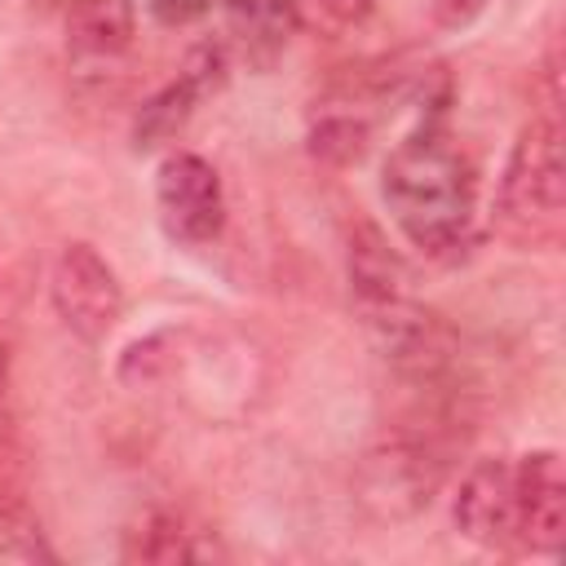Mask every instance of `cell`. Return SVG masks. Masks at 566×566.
Listing matches in <instances>:
<instances>
[{"label":"cell","mask_w":566,"mask_h":566,"mask_svg":"<svg viewBox=\"0 0 566 566\" xmlns=\"http://www.w3.org/2000/svg\"><path fill=\"white\" fill-rule=\"evenodd\" d=\"M495 230L513 248H553L566 230V164L553 115L531 119L504 164L495 195Z\"/></svg>","instance_id":"7a4b0ae2"},{"label":"cell","mask_w":566,"mask_h":566,"mask_svg":"<svg viewBox=\"0 0 566 566\" xmlns=\"http://www.w3.org/2000/svg\"><path fill=\"white\" fill-rule=\"evenodd\" d=\"M221 84H226V49H221V44H199V49L186 57L181 75L168 80V84L137 111L133 146H137V150H155V146L172 142V137L190 124L195 106H199L208 93H217Z\"/></svg>","instance_id":"52a82bcc"},{"label":"cell","mask_w":566,"mask_h":566,"mask_svg":"<svg viewBox=\"0 0 566 566\" xmlns=\"http://www.w3.org/2000/svg\"><path fill=\"white\" fill-rule=\"evenodd\" d=\"M323 4V13L332 18V22H340V27H354V22H363L371 9H376V0H318Z\"/></svg>","instance_id":"9a60e30c"},{"label":"cell","mask_w":566,"mask_h":566,"mask_svg":"<svg viewBox=\"0 0 566 566\" xmlns=\"http://www.w3.org/2000/svg\"><path fill=\"white\" fill-rule=\"evenodd\" d=\"M4 385H9V340L0 332V398H4Z\"/></svg>","instance_id":"2e32d148"},{"label":"cell","mask_w":566,"mask_h":566,"mask_svg":"<svg viewBox=\"0 0 566 566\" xmlns=\"http://www.w3.org/2000/svg\"><path fill=\"white\" fill-rule=\"evenodd\" d=\"M71 4H75V0H66V9H71Z\"/></svg>","instance_id":"e0dca14e"},{"label":"cell","mask_w":566,"mask_h":566,"mask_svg":"<svg viewBox=\"0 0 566 566\" xmlns=\"http://www.w3.org/2000/svg\"><path fill=\"white\" fill-rule=\"evenodd\" d=\"M451 517L464 539L482 548H509L513 544V464L478 460L460 478Z\"/></svg>","instance_id":"9c48e42d"},{"label":"cell","mask_w":566,"mask_h":566,"mask_svg":"<svg viewBox=\"0 0 566 566\" xmlns=\"http://www.w3.org/2000/svg\"><path fill=\"white\" fill-rule=\"evenodd\" d=\"M155 208L172 243H186V248L212 243L226 226V190L217 168L195 150L164 155L155 172Z\"/></svg>","instance_id":"277c9868"},{"label":"cell","mask_w":566,"mask_h":566,"mask_svg":"<svg viewBox=\"0 0 566 566\" xmlns=\"http://www.w3.org/2000/svg\"><path fill=\"white\" fill-rule=\"evenodd\" d=\"M482 9H486V0H433V18L442 27H469Z\"/></svg>","instance_id":"5bb4252c"},{"label":"cell","mask_w":566,"mask_h":566,"mask_svg":"<svg viewBox=\"0 0 566 566\" xmlns=\"http://www.w3.org/2000/svg\"><path fill=\"white\" fill-rule=\"evenodd\" d=\"M566 539V473L557 451H526L513 464V544L553 557Z\"/></svg>","instance_id":"8992f818"},{"label":"cell","mask_w":566,"mask_h":566,"mask_svg":"<svg viewBox=\"0 0 566 566\" xmlns=\"http://www.w3.org/2000/svg\"><path fill=\"white\" fill-rule=\"evenodd\" d=\"M402 239L429 261H460L478 230V168L447 128V93L420 102V119L389 150L380 172Z\"/></svg>","instance_id":"6da1fadb"},{"label":"cell","mask_w":566,"mask_h":566,"mask_svg":"<svg viewBox=\"0 0 566 566\" xmlns=\"http://www.w3.org/2000/svg\"><path fill=\"white\" fill-rule=\"evenodd\" d=\"M442 447L433 442V433H411V438H394L389 447L371 451L363 464V504L385 517H411L433 500V486L442 482Z\"/></svg>","instance_id":"5b68a950"},{"label":"cell","mask_w":566,"mask_h":566,"mask_svg":"<svg viewBox=\"0 0 566 566\" xmlns=\"http://www.w3.org/2000/svg\"><path fill=\"white\" fill-rule=\"evenodd\" d=\"M49 296L57 318L84 340L97 345L115 332L119 314H124V287L119 274L111 270V261L93 248V243H66L53 261L49 274Z\"/></svg>","instance_id":"3957f363"},{"label":"cell","mask_w":566,"mask_h":566,"mask_svg":"<svg viewBox=\"0 0 566 566\" xmlns=\"http://www.w3.org/2000/svg\"><path fill=\"white\" fill-rule=\"evenodd\" d=\"M226 31L248 66L270 71L301 31V9L296 0H226Z\"/></svg>","instance_id":"30bf717a"},{"label":"cell","mask_w":566,"mask_h":566,"mask_svg":"<svg viewBox=\"0 0 566 566\" xmlns=\"http://www.w3.org/2000/svg\"><path fill=\"white\" fill-rule=\"evenodd\" d=\"M124 557L128 562H208V557H226V553L212 539V531L195 526L186 513L150 509L128 526Z\"/></svg>","instance_id":"8fae6325"},{"label":"cell","mask_w":566,"mask_h":566,"mask_svg":"<svg viewBox=\"0 0 566 566\" xmlns=\"http://www.w3.org/2000/svg\"><path fill=\"white\" fill-rule=\"evenodd\" d=\"M137 40L133 0H75L66 9V53L80 75H111Z\"/></svg>","instance_id":"ba28073f"},{"label":"cell","mask_w":566,"mask_h":566,"mask_svg":"<svg viewBox=\"0 0 566 566\" xmlns=\"http://www.w3.org/2000/svg\"><path fill=\"white\" fill-rule=\"evenodd\" d=\"M212 9V0H150V13L168 27H186L195 18H203Z\"/></svg>","instance_id":"4fadbf2b"},{"label":"cell","mask_w":566,"mask_h":566,"mask_svg":"<svg viewBox=\"0 0 566 566\" xmlns=\"http://www.w3.org/2000/svg\"><path fill=\"white\" fill-rule=\"evenodd\" d=\"M367 146H371V119H367L358 106H354V111H323V115L314 119V128H310V150H314V159L336 164V168L358 164V159L367 155Z\"/></svg>","instance_id":"7c38bea8"}]
</instances>
